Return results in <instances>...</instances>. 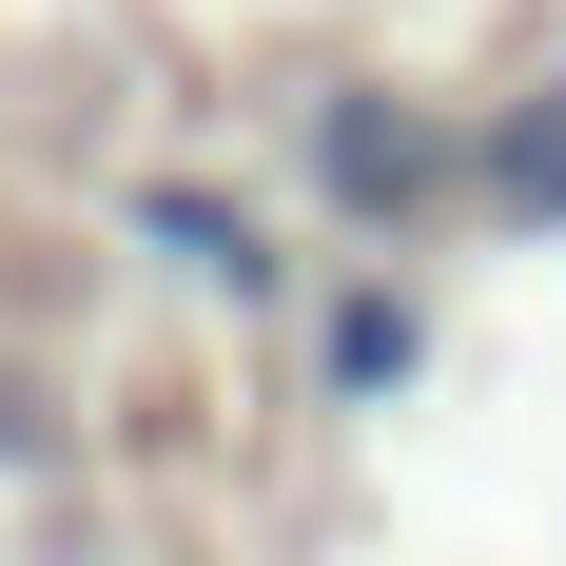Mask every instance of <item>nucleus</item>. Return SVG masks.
I'll list each match as a JSON object with an SVG mask.
<instances>
[{"instance_id":"1","label":"nucleus","mask_w":566,"mask_h":566,"mask_svg":"<svg viewBox=\"0 0 566 566\" xmlns=\"http://www.w3.org/2000/svg\"><path fill=\"white\" fill-rule=\"evenodd\" d=\"M469 196V137L430 98H391V78H313V216L333 234H410Z\"/></svg>"},{"instance_id":"4","label":"nucleus","mask_w":566,"mask_h":566,"mask_svg":"<svg viewBox=\"0 0 566 566\" xmlns=\"http://www.w3.org/2000/svg\"><path fill=\"white\" fill-rule=\"evenodd\" d=\"M410 371H430V313H410V293H333V333H313V391H333V410H391Z\"/></svg>"},{"instance_id":"2","label":"nucleus","mask_w":566,"mask_h":566,"mask_svg":"<svg viewBox=\"0 0 566 566\" xmlns=\"http://www.w3.org/2000/svg\"><path fill=\"white\" fill-rule=\"evenodd\" d=\"M117 216H137V254H157V274H196V293H234V313H274V216H254L234 176H137Z\"/></svg>"},{"instance_id":"3","label":"nucleus","mask_w":566,"mask_h":566,"mask_svg":"<svg viewBox=\"0 0 566 566\" xmlns=\"http://www.w3.org/2000/svg\"><path fill=\"white\" fill-rule=\"evenodd\" d=\"M469 216H489V234H566V78L469 137Z\"/></svg>"}]
</instances>
